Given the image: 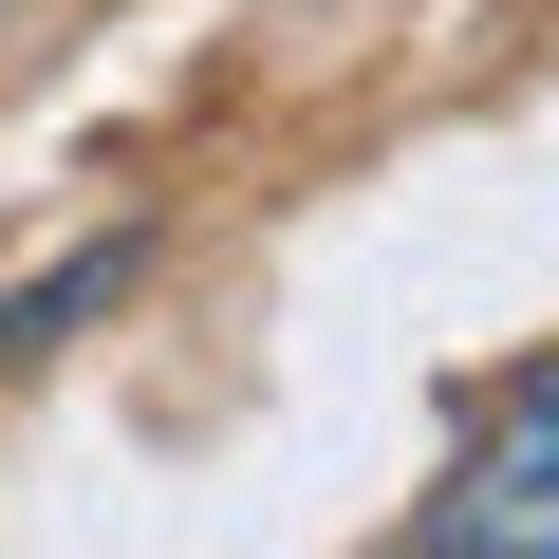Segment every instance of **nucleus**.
Masks as SVG:
<instances>
[{"label":"nucleus","instance_id":"nucleus-1","mask_svg":"<svg viewBox=\"0 0 559 559\" xmlns=\"http://www.w3.org/2000/svg\"><path fill=\"white\" fill-rule=\"evenodd\" d=\"M411 559H559V373H522L448 448V485L411 503Z\"/></svg>","mask_w":559,"mask_h":559},{"label":"nucleus","instance_id":"nucleus-2","mask_svg":"<svg viewBox=\"0 0 559 559\" xmlns=\"http://www.w3.org/2000/svg\"><path fill=\"white\" fill-rule=\"evenodd\" d=\"M112 280H131V224H112V242H75L57 280H20V299H0V355H57V318H94Z\"/></svg>","mask_w":559,"mask_h":559}]
</instances>
